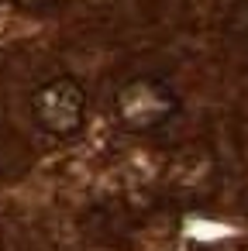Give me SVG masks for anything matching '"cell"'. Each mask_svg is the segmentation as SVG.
<instances>
[{
	"label": "cell",
	"instance_id": "cell-1",
	"mask_svg": "<svg viewBox=\"0 0 248 251\" xmlns=\"http://www.w3.org/2000/svg\"><path fill=\"white\" fill-rule=\"evenodd\" d=\"M31 110L38 117V124L49 134H76L86 121V93L76 79L69 76H55L49 83H42L31 97Z\"/></svg>",
	"mask_w": 248,
	"mask_h": 251
},
{
	"label": "cell",
	"instance_id": "cell-2",
	"mask_svg": "<svg viewBox=\"0 0 248 251\" xmlns=\"http://www.w3.org/2000/svg\"><path fill=\"white\" fill-rule=\"evenodd\" d=\"M117 117L135 127V131H148L155 124H162L172 110H176V97L162 79H131L117 90Z\"/></svg>",
	"mask_w": 248,
	"mask_h": 251
},
{
	"label": "cell",
	"instance_id": "cell-3",
	"mask_svg": "<svg viewBox=\"0 0 248 251\" xmlns=\"http://www.w3.org/2000/svg\"><path fill=\"white\" fill-rule=\"evenodd\" d=\"M231 35H234L238 45L248 52V4H241V7L231 14Z\"/></svg>",
	"mask_w": 248,
	"mask_h": 251
},
{
	"label": "cell",
	"instance_id": "cell-4",
	"mask_svg": "<svg viewBox=\"0 0 248 251\" xmlns=\"http://www.w3.org/2000/svg\"><path fill=\"white\" fill-rule=\"evenodd\" d=\"M28 4H52V0H28Z\"/></svg>",
	"mask_w": 248,
	"mask_h": 251
}]
</instances>
